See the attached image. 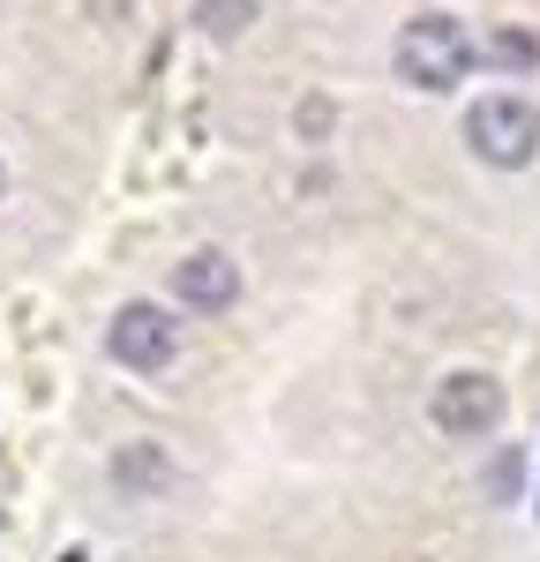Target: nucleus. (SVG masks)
Wrapping results in <instances>:
<instances>
[{
    "instance_id": "6",
    "label": "nucleus",
    "mask_w": 540,
    "mask_h": 562,
    "mask_svg": "<svg viewBox=\"0 0 540 562\" xmlns=\"http://www.w3.org/2000/svg\"><path fill=\"white\" fill-rule=\"evenodd\" d=\"M195 23H203L211 38H240V31L256 23V0H195Z\"/></svg>"
},
{
    "instance_id": "5",
    "label": "nucleus",
    "mask_w": 540,
    "mask_h": 562,
    "mask_svg": "<svg viewBox=\"0 0 540 562\" xmlns=\"http://www.w3.org/2000/svg\"><path fill=\"white\" fill-rule=\"evenodd\" d=\"M173 293L188 307H203V315H218V307L240 301V270H233V256H218V248H195V256L173 270Z\"/></svg>"
},
{
    "instance_id": "4",
    "label": "nucleus",
    "mask_w": 540,
    "mask_h": 562,
    "mask_svg": "<svg viewBox=\"0 0 540 562\" xmlns=\"http://www.w3.org/2000/svg\"><path fill=\"white\" fill-rule=\"evenodd\" d=\"M428 420L450 435V442H473V435H488L503 420V390L488 375H450L436 397H428Z\"/></svg>"
},
{
    "instance_id": "1",
    "label": "nucleus",
    "mask_w": 540,
    "mask_h": 562,
    "mask_svg": "<svg viewBox=\"0 0 540 562\" xmlns=\"http://www.w3.org/2000/svg\"><path fill=\"white\" fill-rule=\"evenodd\" d=\"M473 60H481V45L465 38L458 15H413L398 31V76L413 90H458Z\"/></svg>"
},
{
    "instance_id": "2",
    "label": "nucleus",
    "mask_w": 540,
    "mask_h": 562,
    "mask_svg": "<svg viewBox=\"0 0 540 562\" xmlns=\"http://www.w3.org/2000/svg\"><path fill=\"white\" fill-rule=\"evenodd\" d=\"M465 143H473V158L518 173V166H533V150H540V105L495 90V98H481V105L465 113Z\"/></svg>"
},
{
    "instance_id": "3",
    "label": "nucleus",
    "mask_w": 540,
    "mask_h": 562,
    "mask_svg": "<svg viewBox=\"0 0 540 562\" xmlns=\"http://www.w3.org/2000/svg\"><path fill=\"white\" fill-rule=\"evenodd\" d=\"M105 352H113L121 368H135V375H158V368H173L180 330L166 323V307L128 301L121 315H113V330H105Z\"/></svg>"
},
{
    "instance_id": "7",
    "label": "nucleus",
    "mask_w": 540,
    "mask_h": 562,
    "mask_svg": "<svg viewBox=\"0 0 540 562\" xmlns=\"http://www.w3.org/2000/svg\"><path fill=\"white\" fill-rule=\"evenodd\" d=\"M488 60H503V68H533L540 45L526 38V31H495V38H488Z\"/></svg>"
}]
</instances>
